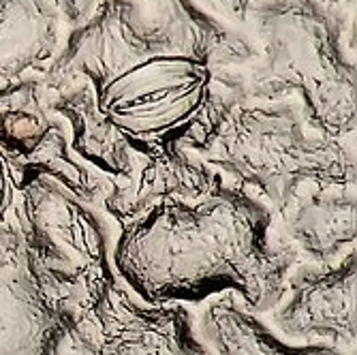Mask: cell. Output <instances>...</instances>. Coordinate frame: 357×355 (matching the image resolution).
Returning <instances> with one entry per match:
<instances>
[{
  "label": "cell",
  "instance_id": "6da1fadb",
  "mask_svg": "<svg viewBox=\"0 0 357 355\" xmlns=\"http://www.w3.org/2000/svg\"><path fill=\"white\" fill-rule=\"evenodd\" d=\"M41 80L75 154L109 188L152 156L199 154L250 99L246 73L195 54L137 0H101Z\"/></svg>",
  "mask_w": 357,
  "mask_h": 355
},
{
  "label": "cell",
  "instance_id": "ba28073f",
  "mask_svg": "<svg viewBox=\"0 0 357 355\" xmlns=\"http://www.w3.org/2000/svg\"><path fill=\"white\" fill-rule=\"evenodd\" d=\"M67 326L35 282L15 225L0 227V355H60Z\"/></svg>",
  "mask_w": 357,
  "mask_h": 355
},
{
  "label": "cell",
  "instance_id": "2e32d148",
  "mask_svg": "<svg viewBox=\"0 0 357 355\" xmlns=\"http://www.w3.org/2000/svg\"><path fill=\"white\" fill-rule=\"evenodd\" d=\"M323 3H328L332 5L334 9L342 11V13H353V7H355V0H323Z\"/></svg>",
  "mask_w": 357,
  "mask_h": 355
},
{
  "label": "cell",
  "instance_id": "7c38bea8",
  "mask_svg": "<svg viewBox=\"0 0 357 355\" xmlns=\"http://www.w3.org/2000/svg\"><path fill=\"white\" fill-rule=\"evenodd\" d=\"M56 124L41 75L0 86V152L13 169L28 165Z\"/></svg>",
  "mask_w": 357,
  "mask_h": 355
},
{
  "label": "cell",
  "instance_id": "9c48e42d",
  "mask_svg": "<svg viewBox=\"0 0 357 355\" xmlns=\"http://www.w3.org/2000/svg\"><path fill=\"white\" fill-rule=\"evenodd\" d=\"M272 220L310 264H338L355 246V182H310L272 210Z\"/></svg>",
  "mask_w": 357,
  "mask_h": 355
},
{
  "label": "cell",
  "instance_id": "277c9868",
  "mask_svg": "<svg viewBox=\"0 0 357 355\" xmlns=\"http://www.w3.org/2000/svg\"><path fill=\"white\" fill-rule=\"evenodd\" d=\"M15 174V227L39 292L62 317L69 334L96 315L118 282L109 216L47 176Z\"/></svg>",
  "mask_w": 357,
  "mask_h": 355
},
{
  "label": "cell",
  "instance_id": "5b68a950",
  "mask_svg": "<svg viewBox=\"0 0 357 355\" xmlns=\"http://www.w3.org/2000/svg\"><path fill=\"white\" fill-rule=\"evenodd\" d=\"M349 139L314 133L291 99H246L197 156L272 212L310 182H355Z\"/></svg>",
  "mask_w": 357,
  "mask_h": 355
},
{
  "label": "cell",
  "instance_id": "52a82bcc",
  "mask_svg": "<svg viewBox=\"0 0 357 355\" xmlns=\"http://www.w3.org/2000/svg\"><path fill=\"white\" fill-rule=\"evenodd\" d=\"M355 250L338 264H296L274 306V324L287 338L355 347Z\"/></svg>",
  "mask_w": 357,
  "mask_h": 355
},
{
  "label": "cell",
  "instance_id": "5bb4252c",
  "mask_svg": "<svg viewBox=\"0 0 357 355\" xmlns=\"http://www.w3.org/2000/svg\"><path fill=\"white\" fill-rule=\"evenodd\" d=\"M259 3L261 0H197V5L225 24H246L250 9Z\"/></svg>",
  "mask_w": 357,
  "mask_h": 355
},
{
  "label": "cell",
  "instance_id": "4fadbf2b",
  "mask_svg": "<svg viewBox=\"0 0 357 355\" xmlns=\"http://www.w3.org/2000/svg\"><path fill=\"white\" fill-rule=\"evenodd\" d=\"M15 204H17V174L9 158L0 152V227L15 225Z\"/></svg>",
  "mask_w": 357,
  "mask_h": 355
},
{
  "label": "cell",
  "instance_id": "3957f363",
  "mask_svg": "<svg viewBox=\"0 0 357 355\" xmlns=\"http://www.w3.org/2000/svg\"><path fill=\"white\" fill-rule=\"evenodd\" d=\"M246 24L259 41V54L246 67L250 99H291L314 133L353 137L355 64L344 52L349 13L323 0H261Z\"/></svg>",
  "mask_w": 357,
  "mask_h": 355
},
{
  "label": "cell",
  "instance_id": "7a4b0ae2",
  "mask_svg": "<svg viewBox=\"0 0 357 355\" xmlns=\"http://www.w3.org/2000/svg\"><path fill=\"white\" fill-rule=\"evenodd\" d=\"M112 264L148 304L234 296L246 310L266 312L300 262L270 208L220 176L199 197L163 199L122 225Z\"/></svg>",
  "mask_w": 357,
  "mask_h": 355
},
{
  "label": "cell",
  "instance_id": "9a60e30c",
  "mask_svg": "<svg viewBox=\"0 0 357 355\" xmlns=\"http://www.w3.org/2000/svg\"><path fill=\"white\" fill-rule=\"evenodd\" d=\"M99 3L101 0H54L60 17L73 28L82 26L99 7Z\"/></svg>",
  "mask_w": 357,
  "mask_h": 355
},
{
  "label": "cell",
  "instance_id": "8992f818",
  "mask_svg": "<svg viewBox=\"0 0 357 355\" xmlns=\"http://www.w3.org/2000/svg\"><path fill=\"white\" fill-rule=\"evenodd\" d=\"M77 355H208L182 304H148L120 278L96 315L67 334Z\"/></svg>",
  "mask_w": 357,
  "mask_h": 355
},
{
  "label": "cell",
  "instance_id": "8fae6325",
  "mask_svg": "<svg viewBox=\"0 0 357 355\" xmlns=\"http://www.w3.org/2000/svg\"><path fill=\"white\" fill-rule=\"evenodd\" d=\"M199 332L208 355H347L323 342L287 345L234 296H218L206 306Z\"/></svg>",
  "mask_w": 357,
  "mask_h": 355
},
{
  "label": "cell",
  "instance_id": "30bf717a",
  "mask_svg": "<svg viewBox=\"0 0 357 355\" xmlns=\"http://www.w3.org/2000/svg\"><path fill=\"white\" fill-rule=\"evenodd\" d=\"M54 0H0V86L41 75L60 50Z\"/></svg>",
  "mask_w": 357,
  "mask_h": 355
}]
</instances>
